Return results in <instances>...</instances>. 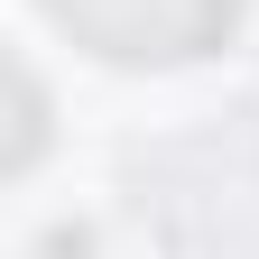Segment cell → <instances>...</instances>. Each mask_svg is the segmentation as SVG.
<instances>
[{"instance_id": "cell-1", "label": "cell", "mask_w": 259, "mask_h": 259, "mask_svg": "<svg viewBox=\"0 0 259 259\" xmlns=\"http://www.w3.org/2000/svg\"><path fill=\"white\" fill-rule=\"evenodd\" d=\"M102 65H194L241 28L250 0H37Z\"/></svg>"}, {"instance_id": "cell-2", "label": "cell", "mask_w": 259, "mask_h": 259, "mask_svg": "<svg viewBox=\"0 0 259 259\" xmlns=\"http://www.w3.org/2000/svg\"><path fill=\"white\" fill-rule=\"evenodd\" d=\"M37 148H47V93H37V74L28 65H10V148H0V167H37Z\"/></svg>"}, {"instance_id": "cell-3", "label": "cell", "mask_w": 259, "mask_h": 259, "mask_svg": "<svg viewBox=\"0 0 259 259\" xmlns=\"http://www.w3.org/2000/svg\"><path fill=\"white\" fill-rule=\"evenodd\" d=\"M47 259H93V241H83V232H56V241H47Z\"/></svg>"}]
</instances>
